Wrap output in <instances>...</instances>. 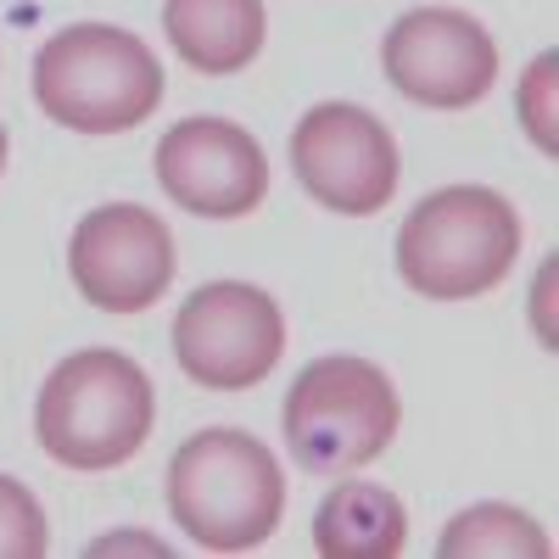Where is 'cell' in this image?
Instances as JSON below:
<instances>
[{"label": "cell", "instance_id": "obj_1", "mask_svg": "<svg viewBox=\"0 0 559 559\" xmlns=\"http://www.w3.org/2000/svg\"><path fill=\"white\" fill-rule=\"evenodd\" d=\"M168 515L197 548L213 554H247L269 543L286 515L280 459L236 426L185 437L168 464Z\"/></svg>", "mask_w": 559, "mask_h": 559}, {"label": "cell", "instance_id": "obj_2", "mask_svg": "<svg viewBox=\"0 0 559 559\" xmlns=\"http://www.w3.org/2000/svg\"><path fill=\"white\" fill-rule=\"evenodd\" d=\"M157 397L129 353L79 347L51 369L34 403V437L68 471H118L152 437Z\"/></svg>", "mask_w": 559, "mask_h": 559}, {"label": "cell", "instance_id": "obj_3", "mask_svg": "<svg viewBox=\"0 0 559 559\" xmlns=\"http://www.w3.org/2000/svg\"><path fill=\"white\" fill-rule=\"evenodd\" d=\"M34 102L73 134H123L163 107V62L129 28L73 23L39 45Z\"/></svg>", "mask_w": 559, "mask_h": 559}, {"label": "cell", "instance_id": "obj_4", "mask_svg": "<svg viewBox=\"0 0 559 559\" xmlns=\"http://www.w3.org/2000/svg\"><path fill=\"white\" fill-rule=\"evenodd\" d=\"M521 258V213L487 185H448L419 197L397 229L403 286L431 302H471L503 286Z\"/></svg>", "mask_w": 559, "mask_h": 559}, {"label": "cell", "instance_id": "obj_5", "mask_svg": "<svg viewBox=\"0 0 559 559\" xmlns=\"http://www.w3.org/2000/svg\"><path fill=\"white\" fill-rule=\"evenodd\" d=\"M286 448L308 476H353L364 464H376L397 426H403V397L392 376L369 358L331 353L302 364V376L286 392Z\"/></svg>", "mask_w": 559, "mask_h": 559}, {"label": "cell", "instance_id": "obj_6", "mask_svg": "<svg viewBox=\"0 0 559 559\" xmlns=\"http://www.w3.org/2000/svg\"><path fill=\"white\" fill-rule=\"evenodd\" d=\"M286 353V313L263 286L247 280H213L179 302L174 358L207 392L258 386Z\"/></svg>", "mask_w": 559, "mask_h": 559}, {"label": "cell", "instance_id": "obj_7", "mask_svg": "<svg viewBox=\"0 0 559 559\" xmlns=\"http://www.w3.org/2000/svg\"><path fill=\"white\" fill-rule=\"evenodd\" d=\"M292 174L324 213L369 218L392 202L403 163L392 129L369 107L319 102L292 129Z\"/></svg>", "mask_w": 559, "mask_h": 559}, {"label": "cell", "instance_id": "obj_8", "mask_svg": "<svg viewBox=\"0 0 559 559\" xmlns=\"http://www.w3.org/2000/svg\"><path fill=\"white\" fill-rule=\"evenodd\" d=\"M381 68L397 96L437 112H464L498 84V39L459 7H419L386 28Z\"/></svg>", "mask_w": 559, "mask_h": 559}, {"label": "cell", "instance_id": "obj_9", "mask_svg": "<svg viewBox=\"0 0 559 559\" xmlns=\"http://www.w3.org/2000/svg\"><path fill=\"white\" fill-rule=\"evenodd\" d=\"M174 236L168 224L134 202H107L84 213L68 241V274L90 308L102 313H146L174 286Z\"/></svg>", "mask_w": 559, "mask_h": 559}, {"label": "cell", "instance_id": "obj_10", "mask_svg": "<svg viewBox=\"0 0 559 559\" xmlns=\"http://www.w3.org/2000/svg\"><path fill=\"white\" fill-rule=\"evenodd\" d=\"M157 185L197 218H247L269 197L263 146L229 118H185L157 140Z\"/></svg>", "mask_w": 559, "mask_h": 559}, {"label": "cell", "instance_id": "obj_11", "mask_svg": "<svg viewBox=\"0 0 559 559\" xmlns=\"http://www.w3.org/2000/svg\"><path fill=\"white\" fill-rule=\"evenodd\" d=\"M163 28L174 57L191 73L229 79L258 62L269 39V12L263 0H163Z\"/></svg>", "mask_w": 559, "mask_h": 559}, {"label": "cell", "instance_id": "obj_12", "mask_svg": "<svg viewBox=\"0 0 559 559\" xmlns=\"http://www.w3.org/2000/svg\"><path fill=\"white\" fill-rule=\"evenodd\" d=\"M408 543V509L392 487L336 481L313 515V548L324 559H397Z\"/></svg>", "mask_w": 559, "mask_h": 559}, {"label": "cell", "instance_id": "obj_13", "mask_svg": "<svg viewBox=\"0 0 559 559\" xmlns=\"http://www.w3.org/2000/svg\"><path fill=\"white\" fill-rule=\"evenodd\" d=\"M442 559H548V532L515 503H471L442 526L437 537Z\"/></svg>", "mask_w": 559, "mask_h": 559}, {"label": "cell", "instance_id": "obj_14", "mask_svg": "<svg viewBox=\"0 0 559 559\" xmlns=\"http://www.w3.org/2000/svg\"><path fill=\"white\" fill-rule=\"evenodd\" d=\"M45 548L51 532H45L39 498L17 476H0V559H39Z\"/></svg>", "mask_w": 559, "mask_h": 559}, {"label": "cell", "instance_id": "obj_15", "mask_svg": "<svg viewBox=\"0 0 559 559\" xmlns=\"http://www.w3.org/2000/svg\"><path fill=\"white\" fill-rule=\"evenodd\" d=\"M554 73H559V57L543 51L526 73H521V90H515V107H521V129L532 134V146L543 157L559 152V112H554Z\"/></svg>", "mask_w": 559, "mask_h": 559}, {"label": "cell", "instance_id": "obj_16", "mask_svg": "<svg viewBox=\"0 0 559 559\" xmlns=\"http://www.w3.org/2000/svg\"><path fill=\"white\" fill-rule=\"evenodd\" d=\"M118 548H146V554H168L163 543H152V537H102L96 543V554H118Z\"/></svg>", "mask_w": 559, "mask_h": 559}, {"label": "cell", "instance_id": "obj_17", "mask_svg": "<svg viewBox=\"0 0 559 559\" xmlns=\"http://www.w3.org/2000/svg\"><path fill=\"white\" fill-rule=\"evenodd\" d=\"M0 174H7V129H0Z\"/></svg>", "mask_w": 559, "mask_h": 559}]
</instances>
